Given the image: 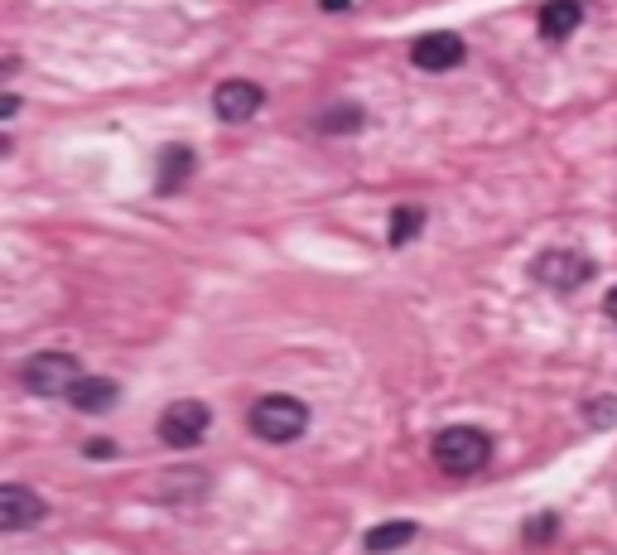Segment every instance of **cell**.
Listing matches in <instances>:
<instances>
[{
  "instance_id": "cell-19",
  "label": "cell",
  "mask_w": 617,
  "mask_h": 555,
  "mask_svg": "<svg viewBox=\"0 0 617 555\" xmlns=\"http://www.w3.org/2000/svg\"><path fill=\"white\" fill-rule=\"evenodd\" d=\"M603 314H608L613 324H617V291H608V299H603Z\"/></svg>"
},
{
  "instance_id": "cell-2",
  "label": "cell",
  "mask_w": 617,
  "mask_h": 555,
  "mask_svg": "<svg viewBox=\"0 0 617 555\" xmlns=\"http://www.w3.org/2000/svg\"><path fill=\"white\" fill-rule=\"evenodd\" d=\"M309 430V406L299 396H261L251 406V435L266 444H289Z\"/></svg>"
},
{
  "instance_id": "cell-9",
  "label": "cell",
  "mask_w": 617,
  "mask_h": 555,
  "mask_svg": "<svg viewBox=\"0 0 617 555\" xmlns=\"http://www.w3.org/2000/svg\"><path fill=\"white\" fill-rule=\"evenodd\" d=\"M535 25H541V39H569L583 25V0H545Z\"/></svg>"
},
{
  "instance_id": "cell-18",
  "label": "cell",
  "mask_w": 617,
  "mask_h": 555,
  "mask_svg": "<svg viewBox=\"0 0 617 555\" xmlns=\"http://www.w3.org/2000/svg\"><path fill=\"white\" fill-rule=\"evenodd\" d=\"M15 111H20V97H15V92H5V97H0V116L10 121V116H15Z\"/></svg>"
},
{
  "instance_id": "cell-1",
  "label": "cell",
  "mask_w": 617,
  "mask_h": 555,
  "mask_svg": "<svg viewBox=\"0 0 617 555\" xmlns=\"http://www.w3.org/2000/svg\"><path fill=\"white\" fill-rule=\"evenodd\" d=\"M488 459H492V440L478 425H448L434 435V464L448 479H473V473L488 469Z\"/></svg>"
},
{
  "instance_id": "cell-14",
  "label": "cell",
  "mask_w": 617,
  "mask_h": 555,
  "mask_svg": "<svg viewBox=\"0 0 617 555\" xmlns=\"http://www.w3.org/2000/svg\"><path fill=\"white\" fill-rule=\"evenodd\" d=\"M357 126H362V111H357V107H333V111H323V116H319V131H357Z\"/></svg>"
},
{
  "instance_id": "cell-5",
  "label": "cell",
  "mask_w": 617,
  "mask_h": 555,
  "mask_svg": "<svg viewBox=\"0 0 617 555\" xmlns=\"http://www.w3.org/2000/svg\"><path fill=\"white\" fill-rule=\"evenodd\" d=\"M208 425H212V416L203 402H174L160 416V440L174 444V449H194V444L208 435Z\"/></svg>"
},
{
  "instance_id": "cell-20",
  "label": "cell",
  "mask_w": 617,
  "mask_h": 555,
  "mask_svg": "<svg viewBox=\"0 0 617 555\" xmlns=\"http://www.w3.org/2000/svg\"><path fill=\"white\" fill-rule=\"evenodd\" d=\"M323 10H353V0H319Z\"/></svg>"
},
{
  "instance_id": "cell-8",
  "label": "cell",
  "mask_w": 617,
  "mask_h": 555,
  "mask_svg": "<svg viewBox=\"0 0 617 555\" xmlns=\"http://www.w3.org/2000/svg\"><path fill=\"white\" fill-rule=\"evenodd\" d=\"M266 92L256 83H246V77H232V83H222L218 92H212V111H218V121H232V126H242V121H251L256 111H261Z\"/></svg>"
},
{
  "instance_id": "cell-17",
  "label": "cell",
  "mask_w": 617,
  "mask_h": 555,
  "mask_svg": "<svg viewBox=\"0 0 617 555\" xmlns=\"http://www.w3.org/2000/svg\"><path fill=\"white\" fill-rule=\"evenodd\" d=\"M111 454H116L111 440H87V459H111Z\"/></svg>"
},
{
  "instance_id": "cell-7",
  "label": "cell",
  "mask_w": 617,
  "mask_h": 555,
  "mask_svg": "<svg viewBox=\"0 0 617 555\" xmlns=\"http://www.w3.org/2000/svg\"><path fill=\"white\" fill-rule=\"evenodd\" d=\"M49 517V503L39 493H29L25 483H5L0 488V527L5 531H29Z\"/></svg>"
},
{
  "instance_id": "cell-12",
  "label": "cell",
  "mask_w": 617,
  "mask_h": 555,
  "mask_svg": "<svg viewBox=\"0 0 617 555\" xmlns=\"http://www.w3.org/2000/svg\"><path fill=\"white\" fill-rule=\"evenodd\" d=\"M194 150H188V146H170V150H164L160 155V194H174V188L178 184H184L188 180V174H194Z\"/></svg>"
},
{
  "instance_id": "cell-3",
  "label": "cell",
  "mask_w": 617,
  "mask_h": 555,
  "mask_svg": "<svg viewBox=\"0 0 617 555\" xmlns=\"http://www.w3.org/2000/svg\"><path fill=\"white\" fill-rule=\"evenodd\" d=\"M20 382L39 396H73V386L83 382V368H77V358H69V353H35L20 368Z\"/></svg>"
},
{
  "instance_id": "cell-13",
  "label": "cell",
  "mask_w": 617,
  "mask_h": 555,
  "mask_svg": "<svg viewBox=\"0 0 617 555\" xmlns=\"http://www.w3.org/2000/svg\"><path fill=\"white\" fill-rule=\"evenodd\" d=\"M415 232H424V208H396L391 213V232H386L391 247H406Z\"/></svg>"
},
{
  "instance_id": "cell-15",
  "label": "cell",
  "mask_w": 617,
  "mask_h": 555,
  "mask_svg": "<svg viewBox=\"0 0 617 555\" xmlns=\"http://www.w3.org/2000/svg\"><path fill=\"white\" fill-rule=\"evenodd\" d=\"M550 536H555V517H531V521H526V541H531V546H545V541Z\"/></svg>"
},
{
  "instance_id": "cell-10",
  "label": "cell",
  "mask_w": 617,
  "mask_h": 555,
  "mask_svg": "<svg viewBox=\"0 0 617 555\" xmlns=\"http://www.w3.org/2000/svg\"><path fill=\"white\" fill-rule=\"evenodd\" d=\"M69 402H73V410H83V416H107V410L121 402V386L107 382V377H83Z\"/></svg>"
},
{
  "instance_id": "cell-6",
  "label": "cell",
  "mask_w": 617,
  "mask_h": 555,
  "mask_svg": "<svg viewBox=\"0 0 617 555\" xmlns=\"http://www.w3.org/2000/svg\"><path fill=\"white\" fill-rule=\"evenodd\" d=\"M464 35H454V29H434V35H424V39H415L410 44V59H415V69L420 73H448V69H458L464 63Z\"/></svg>"
},
{
  "instance_id": "cell-4",
  "label": "cell",
  "mask_w": 617,
  "mask_h": 555,
  "mask_svg": "<svg viewBox=\"0 0 617 555\" xmlns=\"http://www.w3.org/2000/svg\"><path fill=\"white\" fill-rule=\"evenodd\" d=\"M531 275L545 285V291L569 295V291H579V285H589V281H593V261L583 257V251L555 247V251H541V257L531 261Z\"/></svg>"
},
{
  "instance_id": "cell-16",
  "label": "cell",
  "mask_w": 617,
  "mask_h": 555,
  "mask_svg": "<svg viewBox=\"0 0 617 555\" xmlns=\"http://www.w3.org/2000/svg\"><path fill=\"white\" fill-rule=\"evenodd\" d=\"M617 420V396H603V402L589 406V425H613Z\"/></svg>"
},
{
  "instance_id": "cell-11",
  "label": "cell",
  "mask_w": 617,
  "mask_h": 555,
  "mask_svg": "<svg viewBox=\"0 0 617 555\" xmlns=\"http://www.w3.org/2000/svg\"><path fill=\"white\" fill-rule=\"evenodd\" d=\"M410 541H415V521H381V527L367 531V541H362V546L372 551V555H386V551L410 546Z\"/></svg>"
}]
</instances>
